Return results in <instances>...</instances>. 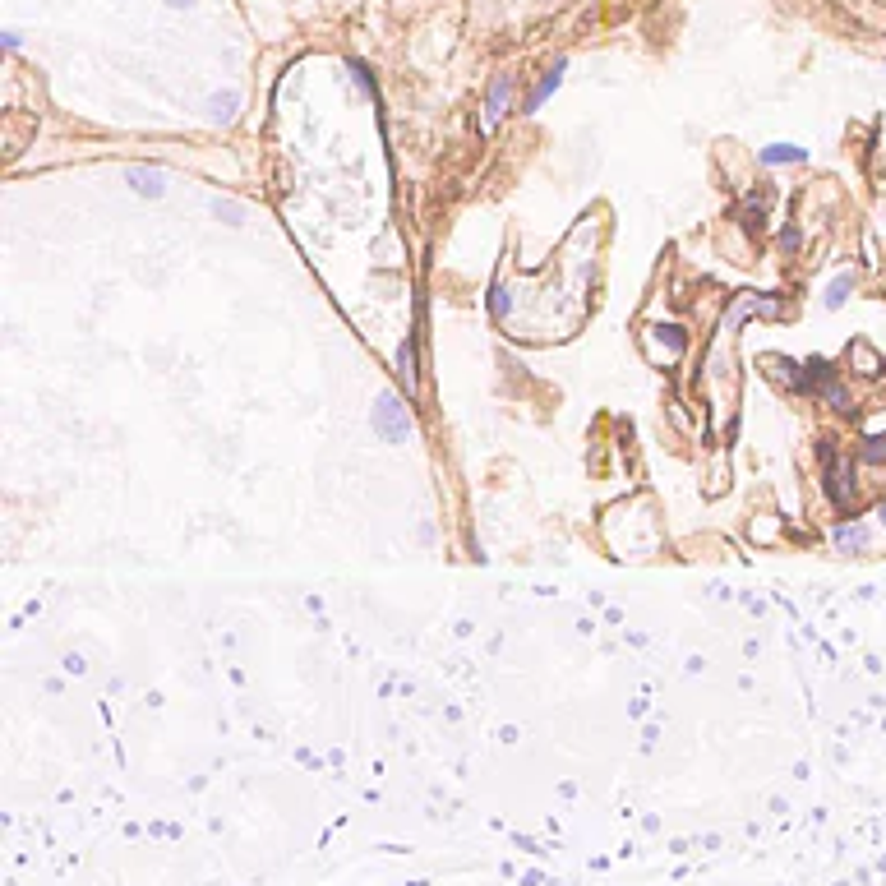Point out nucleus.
I'll return each instance as SVG.
<instances>
[{
  "label": "nucleus",
  "mask_w": 886,
  "mask_h": 886,
  "mask_svg": "<svg viewBox=\"0 0 886 886\" xmlns=\"http://www.w3.org/2000/svg\"><path fill=\"white\" fill-rule=\"evenodd\" d=\"M374 430L384 434L388 443H402L411 434V416H407V407H402L393 393L379 397V407H374Z\"/></svg>",
  "instance_id": "obj_1"
},
{
  "label": "nucleus",
  "mask_w": 886,
  "mask_h": 886,
  "mask_svg": "<svg viewBox=\"0 0 886 886\" xmlns=\"http://www.w3.org/2000/svg\"><path fill=\"white\" fill-rule=\"evenodd\" d=\"M836 550L840 554H863L868 550V527H863V522H845V527L836 531Z\"/></svg>",
  "instance_id": "obj_2"
},
{
  "label": "nucleus",
  "mask_w": 886,
  "mask_h": 886,
  "mask_svg": "<svg viewBox=\"0 0 886 886\" xmlns=\"http://www.w3.org/2000/svg\"><path fill=\"white\" fill-rule=\"evenodd\" d=\"M130 180H134V190H139V194H153V199L162 194V171H157V167H134Z\"/></svg>",
  "instance_id": "obj_3"
},
{
  "label": "nucleus",
  "mask_w": 886,
  "mask_h": 886,
  "mask_svg": "<svg viewBox=\"0 0 886 886\" xmlns=\"http://www.w3.org/2000/svg\"><path fill=\"white\" fill-rule=\"evenodd\" d=\"M767 374H771V384H785V388H803V379L794 374V365L785 356H776V360H767Z\"/></svg>",
  "instance_id": "obj_4"
},
{
  "label": "nucleus",
  "mask_w": 886,
  "mask_h": 886,
  "mask_svg": "<svg viewBox=\"0 0 886 886\" xmlns=\"http://www.w3.org/2000/svg\"><path fill=\"white\" fill-rule=\"evenodd\" d=\"M850 356L863 365V374H882V360H877V351H868V347H863V342H854V347H850Z\"/></svg>",
  "instance_id": "obj_5"
},
{
  "label": "nucleus",
  "mask_w": 886,
  "mask_h": 886,
  "mask_svg": "<svg viewBox=\"0 0 886 886\" xmlns=\"http://www.w3.org/2000/svg\"><path fill=\"white\" fill-rule=\"evenodd\" d=\"M767 162H803V148H790V144H776V148H767Z\"/></svg>",
  "instance_id": "obj_6"
},
{
  "label": "nucleus",
  "mask_w": 886,
  "mask_h": 886,
  "mask_svg": "<svg viewBox=\"0 0 886 886\" xmlns=\"http://www.w3.org/2000/svg\"><path fill=\"white\" fill-rule=\"evenodd\" d=\"M863 462H886V439H863Z\"/></svg>",
  "instance_id": "obj_7"
},
{
  "label": "nucleus",
  "mask_w": 886,
  "mask_h": 886,
  "mask_svg": "<svg viewBox=\"0 0 886 886\" xmlns=\"http://www.w3.org/2000/svg\"><path fill=\"white\" fill-rule=\"evenodd\" d=\"M854 287V277L845 273V277H836V282H831V296H827V305H840V300H845V291Z\"/></svg>",
  "instance_id": "obj_8"
},
{
  "label": "nucleus",
  "mask_w": 886,
  "mask_h": 886,
  "mask_svg": "<svg viewBox=\"0 0 886 886\" xmlns=\"http://www.w3.org/2000/svg\"><path fill=\"white\" fill-rule=\"evenodd\" d=\"M402 374H407V384L416 379V347H411V342L402 347Z\"/></svg>",
  "instance_id": "obj_9"
},
{
  "label": "nucleus",
  "mask_w": 886,
  "mask_h": 886,
  "mask_svg": "<svg viewBox=\"0 0 886 886\" xmlns=\"http://www.w3.org/2000/svg\"><path fill=\"white\" fill-rule=\"evenodd\" d=\"M213 111H217V116H222V120H227V116H236V97H217V102H213Z\"/></svg>",
  "instance_id": "obj_10"
},
{
  "label": "nucleus",
  "mask_w": 886,
  "mask_h": 886,
  "mask_svg": "<svg viewBox=\"0 0 886 886\" xmlns=\"http://www.w3.org/2000/svg\"><path fill=\"white\" fill-rule=\"evenodd\" d=\"M217 217H231V222H236L240 208H236V204H222V199H217Z\"/></svg>",
  "instance_id": "obj_11"
},
{
  "label": "nucleus",
  "mask_w": 886,
  "mask_h": 886,
  "mask_svg": "<svg viewBox=\"0 0 886 886\" xmlns=\"http://www.w3.org/2000/svg\"><path fill=\"white\" fill-rule=\"evenodd\" d=\"M882 527H886V503H882Z\"/></svg>",
  "instance_id": "obj_12"
},
{
  "label": "nucleus",
  "mask_w": 886,
  "mask_h": 886,
  "mask_svg": "<svg viewBox=\"0 0 886 886\" xmlns=\"http://www.w3.org/2000/svg\"><path fill=\"white\" fill-rule=\"evenodd\" d=\"M171 5H185V0H171Z\"/></svg>",
  "instance_id": "obj_13"
}]
</instances>
